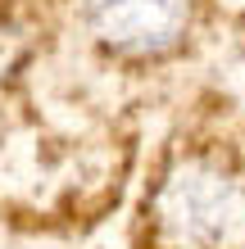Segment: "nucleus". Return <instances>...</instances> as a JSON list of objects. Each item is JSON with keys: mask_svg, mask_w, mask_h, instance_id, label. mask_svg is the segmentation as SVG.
Masks as SVG:
<instances>
[{"mask_svg": "<svg viewBox=\"0 0 245 249\" xmlns=\"http://www.w3.org/2000/svg\"><path fill=\"white\" fill-rule=\"evenodd\" d=\"M154 213L177 249H236L245 240V181L213 159H186L164 177Z\"/></svg>", "mask_w": 245, "mask_h": 249, "instance_id": "f257e3e1", "label": "nucleus"}, {"mask_svg": "<svg viewBox=\"0 0 245 249\" xmlns=\"http://www.w3.org/2000/svg\"><path fill=\"white\" fill-rule=\"evenodd\" d=\"M191 0H86V27L123 54H164L186 36Z\"/></svg>", "mask_w": 245, "mask_h": 249, "instance_id": "f03ea898", "label": "nucleus"}]
</instances>
